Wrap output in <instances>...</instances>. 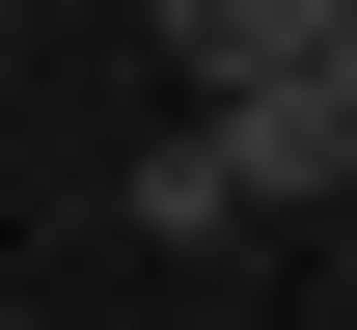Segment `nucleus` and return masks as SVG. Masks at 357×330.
<instances>
[{
    "mask_svg": "<svg viewBox=\"0 0 357 330\" xmlns=\"http://www.w3.org/2000/svg\"><path fill=\"white\" fill-rule=\"evenodd\" d=\"M330 110H357V28H330Z\"/></svg>",
    "mask_w": 357,
    "mask_h": 330,
    "instance_id": "obj_3",
    "label": "nucleus"
},
{
    "mask_svg": "<svg viewBox=\"0 0 357 330\" xmlns=\"http://www.w3.org/2000/svg\"><path fill=\"white\" fill-rule=\"evenodd\" d=\"M330 28H357V0H165V55H192V110H220V83H330Z\"/></svg>",
    "mask_w": 357,
    "mask_h": 330,
    "instance_id": "obj_2",
    "label": "nucleus"
},
{
    "mask_svg": "<svg viewBox=\"0 0 357 330\" xmlns=\"http://www.w3.org/2000/svg\"><path fill=\"white\" fill-rule=\"evenodd\" d=\"M330 165H357V110H330V83H220L165 165H137V220H165V248H220V220H303Z\"/></svg>",
    "mask_w": 357,
    "mask_h": 330,
    "instance_id": "obj_1",
    "label": "nucleus"
}]
</instances>
